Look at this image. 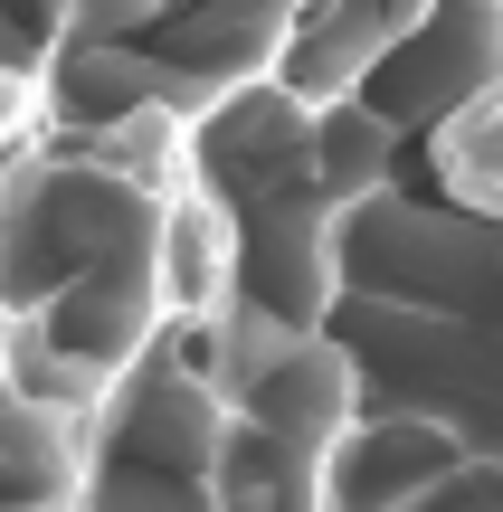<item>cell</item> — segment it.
<instances>
[{"label": "cell", "instance_id": "3957f363", "mask_svg": "<svg viewBox=\"0 0 503 512\" xmlns=\"http://www.w3.org/2000/svg\"><path fill=\"white\" fill-rule=\"evenodd\" d=\"M29 114H38V86L19 67H0V152L19 143V133H29Z\"/></svg>", "mask_w": 503, "mask_h": 512}, {"label": "cell", "instance_id": "7a4b0ae2", "mask_svg": "<svg viewBox=\"0 0 503 512\" xmlns=\"http://www.w3.org/2000/svg\"><path fill=\"white\" fill-rule=\"evenodd\" d=\"M447 475H456V437H437L428 418H352L314 456L323 512H418Z\"/></svg>", "mask_w": 503, "mask_h": 512}, {"label": "cell", "instance_id": "6da1fadb", "mask_svg": "<svg viewBox=\"0 0 503 512\" xmlns=\"http://www.w3.org/2000/svg\"><path fill=\"white\" fill-rule=\"evenodd\" d=\"M503 86V0H428L390 48L371 57V76L352 86V105H371L380 124L409 143V133H437L475 105V95Z\"/></svg>", "mask_w": 503, "mask_h": 512}]
</instances>
